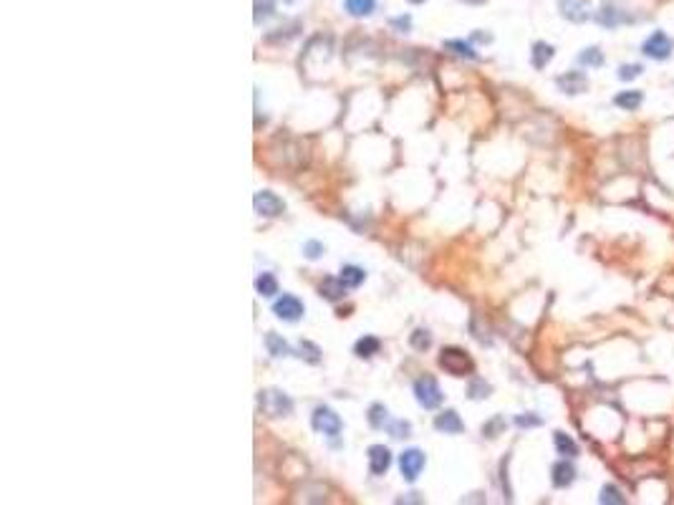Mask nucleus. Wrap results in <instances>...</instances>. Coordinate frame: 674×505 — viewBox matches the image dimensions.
Masks as SVG:
<instances>
[{
	"instance_id": "obj_1",
	"label": "nucleus",
	"mask_w": 674,
	"mask_h": 505,
	"mask_svg": "<svg viewBox=\"0 0 674 505\" xmlns=\"http://www.w3.org/2000/svg\"><path fill=\"white\" fill-rule=\"evenodd\" d=\"M594 21L599 23L601 28L606 30H616L619 26H626V23H634L637 18L629 13V10H624L619 3H611V0H604L599 8L594 10Z\"/></svg>"
},
{
	"instance_id": "obj_2",
	"label": "nucleus",
	"mask_w": 674,
	"mask_h": 505,
	"mask_svg": "<svg viewBox=\"0 0 674 505\" xmlns=\"http://www.w3.org/2000/svg\"><path fill=\"white\" fill-rule=\"evenodd\" d=\"M258 404H260L263 415H268V417H286V415L293 412V399L286 392H280V389H263L258 394Z\"/></svg>"
},
{
	"instance_id": "obj_3",
	"label": "nucleus",
	"mask_w": 674,
	"mask_h": 505,
	"mask_svg": "<svg viewBox=\"0 0 674 505\" xmlns=\"http://www.w3.org/2000/svg\"><path fill=\"white\" fill-rule=\"evenodd\" d=\"M440 366L447 374H452V377H465V374H470L472 369H475V364H472V359H470V354L462 352V349H457V346L442 349Z\"/></svg>"
},
{
	"instance_id": "obj_4",
	"label": "nucleus",
	"mask_w": 674,
	"mask_h": 505,
	"mask_svg": "<svg viewBox=\"0 0 674 505\" xmlns=\"http://www.w3.org/2000/svg\"><path fill=\"white\" fill-rule=\"evenodd\" d=\"M414 397H417L419 407H425V410H434V407L442 404V389L437 384V379L430 377V374H425V377H419L414 381Z\"/></svg>"
},
{
	"instance_id": "obj_5",
	"label": "nucleus",
	"mask_w": 674,
	"mask_h": 505,
	"mask_svg": "<svg viewBox=\"0 0 674 505\" xmlns=\"http://www.w3.org/2000/svg\"><path fill=\"white\" fill-rule=\"evenodd\" d=\"M674 51V41L664 33V30H654L652 36H646L644 46H642V53L649 56L652 61H667Z\"/></svg>"
},
{
	"instance_id": "obj_6",
	"label": "nucleus",
	"mask_w": 674,
	"mask_h": 505,
	"mask_svg": "<svg viewBox=\"0 0 674 505\" xmlns=\"http://www.w3.org/2000/svg\"><path fill=\"white\" fill-rule=\"evenodd\" d=\"M311 425H314L316 432L326 435V437H336L341 432V417L331 407H316L314 415H311Z\"/></svg>"
},
{
	"instance_id": "obj_7",
	"label": "nucleus",
	"mask_w": 674,
	"mask_h": 505,
	"mask_svg": "<svg viewBox=\"0 0 674 505\" xmlns=\"http://www.w3.org/2000/svg\"><path fill=\"white\" fill-rule=\"evenodd\" d=\"M253 207H256V213L263 215V218H278V215H283V210H286V202H283L276 192L263 190V192H256Z\"/></svg>"
},
{
	"instance_id": "obj_8",
	"label": "nucleus",
	"mask_w": 674,
	"mask_h": 505,
	"mask_svg": "<svg viewBox=\"0 0 674 505\" xmlns=\"http://www.w3.org/2000/svg\"><path fill=\"white\" fill-rule=\"evenodd\" d=\"M399 470H402L404 480L414 483V480L419 477V473L425 470V452H422V450H417V447L404 450V452L399 455Z\"/></svg>"
},
{
	"instance_id": "obj_9",
	"label": "nucleus",
	"mask_w": 674,
	"mask_h": 505,
	"mask_svg": "<svg viewBox=\"0 0 674 505\" xmlns=\"http://www.w3.org/2000/svg\"><path fill=\"white\" fill-rule=\"evenodd\" d=\"M273 314L278 316V318H283V321H298L300 316H303V303L296 296L286 293V296H280L273 303Z\"/></svg>"
},
{
	"instance_id": "obj_10",
	"label": "nucleus",
	"mask_w": 674,
	"mask_h": 505,
	"mask_svg": "<svg viewBox=\"0 0 674 505\" xmlns=\"http://www.w3.org/2000/svg\"><path fill=\"white\" fill-rule=\"evenodd\" d=\"M561 15L571 23H586L591 18V6L588 0H558Z\"/></svg>"
},
{
	"instance_id": "obj_11",
	"label": "nucleus",
	"mask_w": 674,
	"mask_h": 505,
	"mask_svg": "<svg viewBox=\"0 0 674 505\" xmlns=\"http://www.w3.org/2000/svg\"><path fill=\"white\" fill-rule=\"evenodd\" d=\"M556 86L564 91V94H584L588 86V79L584 71H566L556 79Z\"/></svg>"
},
{
	"instance_id": "obj_12",
	"label": "nucleus",
	"mask_w": 674,
	"mask_h": 505,
	"mask_svg": "<svg viewBox=\"0 0 674 505\" xmlns=\"http://www.w3.org/2000/svg\"><path fill=\"white\" fill-rule=\"evenodd\" d=\"M389 465H392V452H389V447L384 445H372L369 447V473L372 475H384L389 470Z\"/></svg>"
},
{
	"instance_id": "obj_13",
	"label": "nucleus",
	"mask_w": 674,
	"mask_h": 505,
	"mask_svg": "<svg viewBox=\"0 0 674 505\" xmlns=\"http://www.w3.org/2000/svg\"><path fill=\"white\" fill-rule=\"evenodd\" d=\"M434 430H440L445 435H460L465 430V422H462L460 415L454 410H445L434 417Z\"/></svg>"
},
{
	"instance_id": "obj_14",
	"label": "nucleus",
	"mask_w": 674,
	"mask_h": 505,
	"mask_svg": "<svg viewBox=\"0 0 674 505\" xmlns=\"http://www.w3.org/2000/svg\"><path fill=\"white\" fill-rule=\"evenodd\" d=\"M550 480H553L556 488H568V485L576 480V468H573L568 460L556 462V465L550 468Z\"/></svg>"
},
{
	"instance_id": "obj_15",
	"label": "nucleus",
	"mask_w": 674,
	"mask_h": 505,
	"mask_svg": "<svg viewBox=\"0 0 674 505\" xmlns=\"http://www.w3.org/2000/svg\"><path fill=\"white\" fill-rule=\"evenodd\" d=\"M553 56H556V48H553V46L546 44V41H535L533 51H530V64H533V68L543 71V68L553 61Z\"/></svg>"
},
{
	"instance_id": "obj_16",
	"label": "nucleus",
	"mask_w": 674,
	"mask_h": 505,
	"mask_svg": "<svg viewBox=\"0 0 674 505\" xmlns=\"http://www.w3.org/2000/svg\"><path fill=\"white\" fill-rule=\"evenodd\" d=\"M642 102H644V94H642V91H637V88H631V91H622V94L614 96V104L624 111H637L639 106H642Z\"/></svg>"
},
{
	"instance_id": "obj_17",
	"label": "nucleus",
	"mask_w": 674,
	"mask_h": 505,
	"mask_svg": "<svg viewBox=\"0 0 674 505\" xmlns=\"http://www.w3.org/2000/svg\"><path fill=\"white\" fill-rule=\"evenodd\" d=\"M346 288H349V286H346L341 278H323L321 286H318V291H321L323 298L338 301V298H344V296H346Z\"/></svg>"
},
{
	"instance_id": "obj_18",
	"label": "nucleus",
	"mask_w": 674,
	"mask_h": 505,
	"mask_svg": "<svg viewBox=\"0 0 674 505\" xmlns=\"http://www.w3.org/2000/svg\"><path fill=\"white\" fill-rule=\"evenodd\" d=\"M265 349H268V354L271 356H276V359H280V356H288L291 354V346H288V341L283 336H278V334H265Z\"/></svg>"
},
{
	"instance_id": "obj_19",
	"label": "nucleus",
	"mask_w": 674,
	"mask_h": 505,
	"mask_svg": "<svg viewBox=\"0 0 674 505\" xmlns=\"http://www.w3.org/2000/svg\"><path fill=\"white\" fill-rule=\"evenodd\" d=\"M344 8L354 18H364V15H372L376 10V0H344Z\"/></svg>"
},
{
	"instance_id": "obj_20",
	"label": "nucleus",
	"mask_w": 674,
	"mask_h": 505,
	"mask_svg": "<svg viewBox=\"0 0 674 505\" xmlns=\"http://www.w3.org/2000/svg\"><path fill=\"white\" fill-rule=\"evenodd\" d=\"M338 278L344 280L349 288H359L361 283L367 280V271H364V268H359V265H344Z\"/></svg>"
},
{
	"instance_id": "obj_21",
	"label": "nucleus",
	"mask_w": 674,
	"mask_h": 505,
	"mask_svg": "<svg viewBox=\"0 0 674 505\" xmlns=\"http://www.w3.org/2000/svg\"><path fill=\"white\" fill-rule=\"evenodd\" d=\"M256 291L263 296V298H273L276 293H278V280H276V276L273 273H260L256 278Z\"/></svg>"
},
{
	"instance_id": "obj_22",
	"label": "nucleus",
	"mask_w": 674,
	"mask_h": 505,
	"mask_svg": "<svg viewBox=\"0 0 674 505\" xmlns=\"http://www.w3.org/2000/svg\"><path fill=\"white\" fill-rule=\"evenodd\" d=\"M381 349V341L376 336H364L356 341V346H354V354L356 356H361V359H369V356H374V354H379Z\"/></svg>"
},
{
	"instance_id": "obj_23",
	"label": "nucleus",
	"mask_w": 674,
	"mask_h": 505,
	"mask_svg": "<svg viewBox=\"0 0 674 505\" xmlns=\"http://www.w3.org/2000/svg\"><path fill=\"white\" fill-rule=\"evenodd\" d=\"M553 445H556L558 455H564V457H576L579 455V445L566 432H553Z\"/></svg>"
},
{
	"instance_id": "obj_24",
	"label": "nucleus",
	"mask_w": 674,
	"mask_h": 505,
	"mask_svg": "<svg viewBox=\"0 0 674 505\" xmlns=\"http://www.w3.org/2000/svg\"><path fill=\"white\" fill-rule=\"evenodd\" d=\"M579 64L588 68H601L604 66V53H601L599 46H588L579 53Z\"/></svg>"
},
{
	"instance_id": "obj_25",
	"label": "nucleus",
	"mask_w": 674,
	"mask_h": 505,
	"mask_svg": "<svg viewBox=\"0 0 674 505\" xmlns=\"http://www.w3.org/2000/svg\"><path fill=\"white\" fill-rule=\"evenodd\" d=\"M445 48H447V51H452V53H457V56H462V59H470V61L480 59L475 48H472L470 44H465V41H460V38H450V41H445Z\"/></svg>"
},
{
	"instance_id": "obj_26",
	"label": "nucleus",
	"mask_w": 674,
	"mask_h": 505,
	"mask_svg": "<svg viewBox=\"0 0 674 505\" xmlns=\"http://www.w3.org/2000/svg\"><path fill=\"white\" fill-rule=\"evenodd\" d=\"M298 356L300 359H306V361H311V364H318L321 361V349L314 344V341H300L298 344Z\"/></svg>"
},
{
	"instance_id": "obj_27",
	"label": "nucleus",
	"mask_w": 674,
	"mask_h": 505,
	"mask_svg": "<svg viewBox=\"0 0 674 505\" xmlns=\"http://www.w3.org/2000/svg\"><path fill=\"white\" fill-rule=\"evenodd\" d=\"M599 500H601V503H614V505H624V503H626V498H624L622 490H619L616 485H604V488H601Z\"/></svg>"
},
{
	"instance_id": "obj_28",
	"label": "nucleus",
	"mask_w": 674,
	"mask_h": 505,
	"mask_svg": "<svg viewBox=\"0 0 674 505\" xmlns=\"http://www.w3.org/2000/svg\"><path fill=\"white\" fill-rule=\"evenodd\" d=\"M387 419H389V412L384 404H372V407H369V422H372V427L379 430V427L387 425Z\"/></svg>"
},
{
	"instance_id": "obj_29",
	"label": "nucleus",
	"mask_w": 674,
	"mask_h": 505,
	"mask_svg": "<svg viewBox=\"0 0 674 505\" xmlns=\"http://www.w3.org/2000/svg\"><path fill=\"white\" fill-rule=\"evenodd\" d=\"M273 13H276V3H273V0H256V15H253V18H256L258 26H260L263 21H268Z\"/></svg>"
},
{
	"instance_id": "obj_30",
	"label": "nucleus",
	"mask_w": 674,
	"mask_h": 505,
	"mask_svg": "<svg viewBox=\"0 0 674 505\" xmlns=\"http://www.w3.org/2000/svg\"><path fill=\"white\" fill-rule=\"evenodd\" d=\"M410 341H412V346H414V349H419V352H425V349H430V344H432V339H430V334H427V331H422V329L414 331V334H412Z\"/></svg>"
},
{
	"instance_id": "obj_31",
	"label": "nucleus",
	"mask_w": 674,
	"mask_h": 505,
	"mask_svg": "<svg viewBox=\"0 0 674 505\" xmlns=\"http://www.w3.org/2000/svg\"><path fill=\"white\" fill-rule=\"evenodd\" d=\"M389 432H392V437H410V432H412V425L410 422H404V419H396V422H392L389 425Z\"/></svg>"
},
{
	"instance_id": "obj_32",
	"label": "nucleus",
	"mask_w": 674,
	"mask_h": 505,
	"mask_svg": "<svg viewBox=\"0 0 674 505\" xmlns=\"http://www.w3.org/2000/svg\"><path fill=\"white\" fill-rule=\"evenodd\" d=\"M642 71H644V68L639 66V64H624V66L619 68V79L631 81V79H637V76H642Z\"/></svg>"
},
{
	"instance_id": "obj_33",
	"label": "nucleus",
	"mask_w": 674,
	"mask_h": 505,
	"mask_svg": "<svg viewBox=\"0 0 674 505\" xmlns=\"http://www.w3.org/2000/svg\"><path fill=\"white\" fill-rule=\"evenodd\" d=\"M488 394H490V384H485L483 379H477L470 384V397H472V399H485Z\"/></svg>"
},
{
	"instance_id": "obj_34",
	"label": "nucleus",
	"mask_w": 674,
	"mask_h": 505,
	"mask_svg": "<svg viewBox=\"0 0 674 505\" xmlns=\"http://www.w3.org/2000/svg\"><path fill=\"white\" fill-rule=\"evenodd\" d=\"M323 245L318 240H308L306 245H303V256L308 258V260H316V258H321V253H323Z\"/></svg>"
},
{
	"instance_id": "obj_35",
	"label": "nucleus",
	"mask_w": 674,
	"mask_h": 505,
	"mask_svg": "<svg viewBox=\"0 0 674 505\" xmlns=\"http://www.w3.org/2000/svg\"><path fill=\"white\" fill-rule=\"evenodd\" d=\"M515 425L518 427H538V425H543V419L535 417V415H518V417H515Z\"/></svg>"
},
{
	"instance_id": "obj_36",
	"label": "nucleus",
	"mask_w": 674,
	"mask_h": 505,
	"mask_svg": "<svg viewBox=\"0 0 674 505\" xmlns=\"http://www.w3.org/2000/svg\"><path fill=\"white\" fill-rule=\"evenodd\" d=\"M392 26H394V28H399V33H407V30H410V26H412L410 15H402V18H394V21H392Z\"/></svg>"
},
{
	"instance_id": "obj_37",
	"label": "nucleus",
	"mask_w": 674,
	"mask_h": 505,
	"mask_svg": "<svg viewBox=\"0 0 674 505\" xmlns=\"http://www.w3.org/2000/svg\"><path fill=\"white\" fill-rule=\"evenodd\" d=\"M498 427H503V419L495 417V422H492V425H485V435H488V437H495V432H498Z\"/></svg>"
},
{
	"instance_id": "obj_38",
	"label": "nucleus",
	"mask_w": 674,
	"mask_h": 505,
	"mask_svg": "<svg viewBox=\"0 0 674 505\" xmlns=\"http://www.w3.org/2000/svg\"><path fill=\"white\" fill-rule=\"evenodd\" d=\"M465 3H470V6H483L485 0H465Z\"/></svg>"
},
{
	"instance_id": "obj_39",
	"label": "nucleus",
	"mask_w": 674,
	"mask_h": 505,
	"mask_svg": "<svg viewBox=\"0 0 674 505\" xmlns=\"http://www.w3.org/2000/svg\"><path fill=\"white\" fill-rule=\"evenodd\" d=\"M412 3H422V0H412Z\"/></svg>"
}]
</instances>
